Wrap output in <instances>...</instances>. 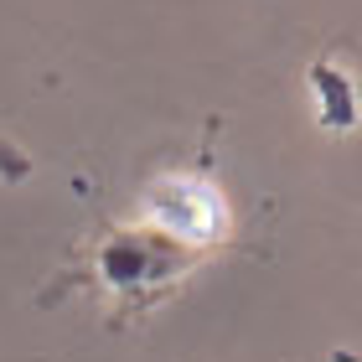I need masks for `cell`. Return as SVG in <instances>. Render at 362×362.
Returning <instances> with one entry per match:
<instances>
[{
	"mask_svg": "<svg viewBox=\"0 0 362 362\" xmlns=\"http://www.w3.org/2000/svg\"><path fill=\"white\" fill-rule=\"evenodd\" d=\"M337 362H362V357H352V352H337Z\"/></svg>",
	"mask_w": 362,
	"mask_h": 362,
	"instance_id": "7a4b0ae2",
	"label": "cell"
},
{
	"mask_svg": "<svg viewBox=\"0 0 362 362\" xmlns=\"http://www.w3.org/2000/svg\"><path fill=\"white\" fill-rule=\"evenodd\" d=\"M26 171H31V160H26L21 151H16V145L0 140V176H6V181H21Z\"/></svg>",
	"mask_w": 362,
	"mask_h": 362,
	"instance_id": "6da1fadb",
	"label": "cell"
}]
</instances>
